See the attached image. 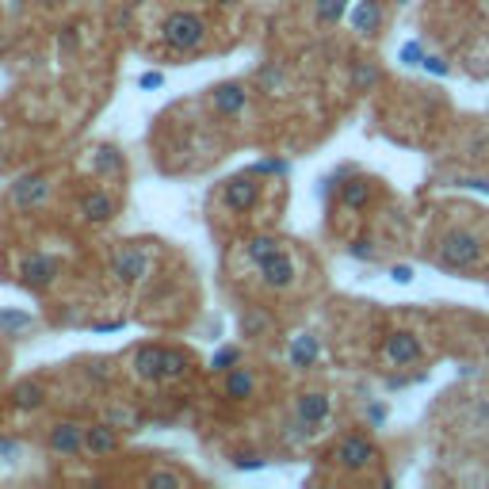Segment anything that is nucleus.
Masks as SVG:
<instances>
[{
    "label": "nucleus",
    "mask_w": 489,
    "mask_h": 489,
    "mask_svg": "<svg viewBox=\"0 0 489 489\" xmlns=\"http://www.w3.org/2000/svg\"><path fill=\"white\" fill-rule=\"evenodd\" d=\"M482 260V238L474 229H462V226H452L440 233L436 241V264L440 268H452V271H466Z\"/></svg>",
    "instance_id": "obj_1"
},
{
    "label": "nucleus",
    "mask_w": 489,
    "mask_h": 489,
    "mask_svg": "<svg viewBox=\"0 0 489 489\" xmlns=\"http://www.w3.org/2000/svg\"><path fill=\"white\" fill-rule=\"evenodd\" d=\"M161 38H165V47H168V50L187 54V50L203 47V38H207V19L196 16V12H173V16L165 19Z\"/></svg>",
    "instance_id": "obj_2"
},
{
    "label": "nucleus",
    "mask_w": 489,
    "mask_h": 489,
    "mask_svg": "<svg viewBox=\"0 0 489 489\" xmlns=\"http://www.w3.org/2000/svg\"><path fill=\"white\" fill-rule=\"evenodd\" d=\"M112 275H115V280H119L122 287L142 283L145 275H150V252H145V249H134V245L115 249V257H112Z\"/></svg>",
    "instance_id": "obj_3"
},
{
    "label": "nucleus",
    "mask_w": 489,
    "mask_h": 489,
    "mask_svg": "<svg viewBox=\"0 0 489 489\" xmlns=\"http://www.w3.org/2000/svg\"><path fill=\"white\" fill-rule=\"evenodd\" d=\"M333 459H336L340 466H348V471H364V466H371V462L378 459V448L371 443V436L352 432V436H345V440L336 443Z\"/></svg>",
    "instance_id": "obj_4"
},
{
    "label": "nucleus",
    "mask_w": 489,
    "mask_h": 489,
    "mask_svg": "<svg viewBox=\"0 0 489 489\" xmlns=\"http://www.w3.org/2000/svg\"><path fill=\"white\" fill-rule=\"evenodd\" d=\"M382 359H387V364H394V367L417 364V359H420V340H417V333L394 329L387 340H382Z\"/></svg>",
    "instance_id": "obj_5"
},
{
    "label": "nucleus",
    "mask_w": 489,
    "mask_h": 489,
    "mask_svg": "<svg viewBox=\"0 0 489 489\" xmlns=\"http://www.w3.org/2000/svg\"><path fill=\"white\" fill-rule=\"evenodd\" d=\"M257 199H260V184L252 176H233L222 187V203L233 210V215H245V210H252V207H257Z\"/></svg>",
    "instance_id": "obj_6"
},
{
    "label": "nucleus",
    "mask_w": 489,
    "mask_h": 489,
    "mask_svg": "<svg viewBox=\"0 0 489 489\" xmlns=\"http://www.w3.org/2000/svg\"><path fill=\"white\" fill-rule=\"evenodd\" d=\"M257 268H260V283H264L268 291H287V287L294 283V260L287 257L283 249H280V252H271V257L260 260Z\"/></svg>",
    "instance_id": "obj_7"
},
{
    "label": "nucleus",
    "mask_w": 489,
    "mask_h": 489,
    "mask_svg": "<svg viewBox=\"0 0 489 489\" xmlns=\"http://www.w3.org/2000/svg\"><path fill=\"white\" fill-rule=\"evenodd\" d=\"M47 448L54 455H77V452H84V424L58 420L54 429H50V436H47Z\"/></svg>",
    "instance_id": "obj_8"
},
{
    "label": "nucleus",
    "mask_w": 489,
    "mask_h": 489,
    "mask_svg": "<svg viewBox=\"0 0 489 489\" xmlns=\"http://www.w3.org/2000/svg\"><path fill=\"white\" fill-rule=\"evenodd\" d=\"M47 196H50V184H47V176L42 173H27V176H19L16 180V187H12V203L16 207H38V203H47Z\"/></svg>",
    "instance_id": "obj_9"
},
{
    "label": "nucleus",
    "mask_w": 489,
    "mask_h": 489,
    "mask_svg": "<svg viewBox=\"0 0 489 489\" xmlns=\"http://www.w3.org/2000/svg\"><path fill=\"white\" fill-rule=\"evenodd\" d=\"M333 413V398L322 394V390H306L299 394V406H294V417H303L306 424H314V429H322V424L329 420Z\"/></svg>",
    "instance_id": "obj_10"
},
{
    "label": "nucleus",
    "mask_w": 489,
    "mask_h": 489,
    "mask_svg": "<svg viewBox=\"0 0 489 489\" xmlns=\"http://www.w3.org/2000/svg\"><path fill=\"white\" fill-rule=\"evenodd\" d=\"M210 103H215L218 115H241L245 103H249V89H245V84H238V80L218 84V89L210 92Z\"/></svg>",
    "instance_id": "obj_11"
},
{
    "label": "nucleus",
    "mask_w": 489,
    "mask_h": 489,
    "mask_svg": "<svg viewBox=\"0 0 489 489\" xmlns=\"http://www.w3.org/2000/svg\"><path fill=\"white\" fill-rule=\"evenodd\" d=\"M8 398H12V406L19 413H31L38 406H47V387H42V378H19L8 390Z\"/></svg>",
    "instance_id": "obj_12"
},
{
    "label": "nucleus",
    "mask_w": 489,
    "mask_h": 489,
    "mask_svg": "<svg viewBox=\"0 0 489 489\" xmlns=\"http://www.w3.org/2000/svg\"><path fill=\"white\" fill-rule=\"evenodd\" d=\"M19 275H24V283H31V287H50L58 275V260L47 257V252H35V257L19 264Z\"/></svg>",
    "instance_id": "obj_13"
},
{
    "label": "nucleus",
    "mask_w": 489,
    "mask_h": 489,
    "mask_svg": "<svg viewBox=\"0 0 489 489\" xmlns=\"http://www.w3.org/2000/svg\"><path fill=\"white\" fill-rule=\"evenodd\" d=\"M80 215H84V222H92V226L112 222L115 218V199L108 196V191H84L80 196Z\"/></svg>",
    "instance_id": "obj_14"
},
{
    "label": "nucleus",
    "mask_w": 489,
    "mask_h": 489,
    "mask_svg": "<svg viewBox=\"0 0 489 489\" xmlns=\"http://www.w3.org/2000/svg\"><path fill=\"white\" fill-rule=\"evenodd\" d=\"M115 448H119L115 424L100 420V424H89V429H84V452H89V455H112Z\"/></svg>",
    "instance_id": "obj_15"
},
{
    "label": "nucleus",
    "mask_w": 489,
    "mask_h": 489,
    "mask_svg": "<svg viewBox=\"0 0 489 489\" xmlns=\"http://www.w3.org/2000/svg\"><path fill=\"white\" fill-rule=\"evenodd\" d=\"M317 356H322V345H317V336H314V333L294 336V340H291V348H287L291 367H299V371H310V367L317 364Z\"/></svg>",
    "instance_id": "obj_16"
},
{
    "label": "nucleus",
    "mask_w": 489,
    "mask_h": 489,
    "mask_svg": "<svg viewBox=\"0 0 489 489\" xmlns=\"http://www.w3.org/2000/svg\"><path fill=\"white\" fill-rule=\"evenodd\" d=\"M371 199H375V184L371 180L352 176V180L340 184V207H345V210H364Z\"/></svg>",
    "instance_id": "obj_17"
},
{
    "label": "nucleus",
    "mask_w": 489,
    "mask_h": 489,
    "mask_svg": "<svg viewBox=\"0 0 489 489\" xmlns=\"http://www.w3.org/2000/svg\"><path fill=\"white\" fill-rule=\"evenodd\" d=\"M222 390H226L229 401H249L252 394H257V375H252L249 367H229Z\"/></svg>",
    "instance_id": "obj_18"
},
{
    "label": "nucleus",
    "mask_w": 489,
    "mask_h": 489,
    "mask_svg": "<svg viewBox=\"0 0 489 489\" xmlns=\"http://www.w3.org/2000/svg\"><path fill=\"white\" fill-rule=\"evenodd\" d=\"M378 27H382V5L378 0H359V5H352V31L375 35Z\"/></svg>",
    "instance_id": "obj_19"
},
{
    "label": "nucleus",
    "mask_w": 489,
    "mask_h": 489,
    "mask_svg": "<svg viewBox=\"0 0 489 489\" xmlns=\"http://www.w3.org/2000/svg\"><path fill=\"white\" fill-rule=\"evenodd\" d=\"M131 364H134V375L145 378V382H157V367H161V345H142L134 356H131Z\"/></svg>",
    "instance_id": "obj_20"
},
{
    "label": "nucleus",
    "mask_w": 489,
    "mask_h": 489,
    "mask_svg": "<svg viewBox=\"0 0 489 489\" xmlns=\"http://www.w3.org/2000/svg\"><path fill=\"white\" fill-rule=\"evenodd\" d=\"M187 356L180 348H161V367H157V382H176L187 375Z\"/></svg>",
    "instance_id": "obj_21"
},
{
    "label": "nucleus",
    "mask_w": 489,
    "mask_h": 489,
    "mask_svg": "<svg viewBox=\"0 0 489 489\" xmlns=\"http://www.w3.org/2000/svg\"><path fill=\"white\" fill-rule=\"evenodd\" d=\"M378 84V69L371 66V61H356L352 66V89L356 92H371Z\"/></svg>",
    "instance_id": "obj_22"
},
{
    "label": "nucleus",
    "mask_w": 489,
    "mask_h": 489,
    "mask_svg": "<svg viewBox=\"0 0 489 489\" xmlns=\"http://www.w3.org/2000/svg\"><path fill=\"white\" fill-rule=\"evenodd\" d=\"M314 12H317V24H322V27H333L336 19L348 12V0H317Z\"/></svg>",
    "instance_id": "obj_23"
},
{
    "label": "nucleus",
    "mask_w": 489,
    "mask_h": 489,
    "mask_svg": "<svg viewBox=\"0 0 489 489\" xmlns=\"http://www.w3.org/2000/svg\"><path fill=\"white\" fill-rule=\"evenodd\" d=\"M280 249H283V245L275 241V238H268V233H264V238H252L245 252H249V260H252V264H260V260H268L271 252H280Z\"/></svg>",
    "instance_id": "obj_24"
},
{
    "label": "nucleus",
    "mask_w": 489,
    "mask_h": 489,
    "mask_svg": "<svg viewBox=\"0 0 489 489\" xmlns=\"http://www.w3.org/2000/svg\"><path fill=\"white\" fill-rule=\"evenodd\" d=\"M96 173L119 176V173H122V157H119V150H112V145H103V150H96Z\"/></svg>",
    "instance_id": "obj_25"
},
{
    "label": "nucleus",
    "mask_w": 489,
    "mask_h": 489,
    "mask_svg": "<svg viewBox=\"0 0 489 489\" xmlns=\"http://www.w3.org/2000/svg\"><path fill=\"white\" fill-rule=\"evenodd\" d=\"M268 329H271V317L260 314V310H249V314L241 317V333H245V336H257V333H268Z\"/></svg>",
    "instance_id": "obj_26"
},
{
    "label": "nucleus",
    "mask_w": 489,
    "mask_h": 489,
    "mask_svg": "<svg viewBox=\"0 0 489 489\" xmlns=\"http://www.w3.org/2000/svg\"><path fill=\"white\" fill-rule=\"evenodd\" d=\"M145 485L150 489H176V485H184V478L173 474V471H154V474H145Z\"/></svg>",
    "instance_id": "obj_27"
},
{
    "label": "nucleus",
    "mask_w": 489,
    "mask_h": 489,
    "mask_svg": "<svg viewBox=\"0 0 489 489\" xmlns=\"http://www.w3.org/2000/svg\"><path fill=\"white\" fill-rule=\"evenodd\" d=\"M27 325H31V314L0 310V329H8V333H19V329H27Z\"/></svg>",
    "instance_id": "obj_28"
},
{
    "label": "nucleus",
    "mask_w": 489,
    "mask_h": 489,
    "mask_svg": "<svg viewBox=\"0 0 489 489\" xmlns=\"http://www.w3.org/2000/svg\"><path fill=\"white\" fill-rule=\"evenodd\" d=\"M233 364H238V348H218L210 359V371H229Z\"/></svg>",
    "instance_id": "obj_29"
},
{
    "label": "nucleus",
    "mask_w": 489,
    "mask_h": 489,
    "mask_svg": "<svg viewBox=\"0 0 489 489\" xmlns=\"http://www.w3.org/2000/svg\"><path fill=\"white\" fill-rule=\"evenodd\" d=\"M287 168H291L287 161H275V157H271V161H257V165H252V173H260V176H280V173H287Z\"/></svg>",
    "instance_id": "obj_30"
},
{
    "label": "nucleus",
    "mask_w": 489,
    "mask_h": 489,
    "mask_svg": "<svg viewBox=\"0 0 489 489\" xmlns=\"http://www.w3.org/2000/svg\"><path fill=\"white\" fill-rule=\"evenodd\" d=\"M348 257H356V260H375V245H371L367 238H359V241L348 245Z\"/></svg>",
    "instance_id": "obj_31"
},
{
    "label": "nucleus",
    "mask_w": 489,
    "mask_h": 489,
    "mask_svg": "<svg viewBox=\"0 0 489 489\" xmlns=\"http://www.w3.org/2000/svg\"><path fill=\"white\" fill-rule=\"evenodd\" d=\"M401 61H406V66H420V61H424L420 42H406V47H401Z\"/></svg>",
    "instance_id": "obj_32"
},
{
    "label": "nucleus",
    "mask_w": 489,
    "mask_h": 489,
    "mask_svg": "<svg viewBox=\"0 0 489 489\" xmlns=\"http://www.w3.org/2000/svg\"><path fill=\"white\" fill-rule=\"evenodd\" d=\"M420 69H429L432 77H443V73H448V61H443V58H436V54H424Z\"/></svg>",
    "instance_id": "obj_33"
},
{
    "label": "nucleus",
    "mask_w": 489,
    "mask_h": 489,
    "mask_svg": "<svg viewBox=\"0 0 489 489\" xmlns=\"http://www.w3.org/2000/svg\"><path fill=\"white\" fill-rule=\"evenodd\" d=\"M260 80L268 84V89H271V92H280V89H283V73H280V69H275V66H268V69L260 73Z\"/></svg>",
    "instance_id": "obj_34"
},
{
    "label": "nucleus",
    "mask_w": 489,
    "mask_h": 489,
    "mask_svg": "<svg viewBox=\"0 0 489 489\" xmlns=\"http://www.w3.org/2000/svg\"><path fill=\"white\" fill-rule=\"evenodd\" d=\"M161 84H165V77H161V73H142V77H138V89H145V92L161 89Z\"/></svg>",
    "instance_id": "obj_35"
},
{
    "label": "nucleus",
    "mask_w": 489,
    "mask_h": 489,
    "mask_svg": "<svg viewBox=\"0 0 489 489\" xmlns=\"http://www.w3.org/2000/svg\"><path fill=\"white\" fill-rule=\"evenodd\" d=\"M390 280H394V283H413V268H409V264H394V268H390Z\"/></svg>",
    "instance_id": "obj_36"
},
{
    "label": "nucleus",
    "mask_w": 489,
    "mask_h": 489,
    "mask_svg": "<svg viewBox=\"0 0 489 489\" xmlns=\"http://www.w3.org/2000/svg\"><path fill=\"white\" fill-rule=\"evenodd\" d=\"M19 455V440H0V459Z\"/></svg>",
    "instance_id": "obj_37"
},
{
    "label": "nucleus",
    "mask_w": 489,
    "mask_h": 489,
    "mask_svg": "<svg viewBox=\"0 0 489 489\" xmlns=\"http://www.w3.org/2000/svg\"><path fill=\"white\" fill-rule=\"evenodd\" d=\"M367 420H371V424H382V420H387V406H371V409H367Z\"/></svg>",
    "instance_id": "obj_38"
},
{
    "label": "nucleus",
    "mask_w": 489,
    "mask_h": 489,
    "mask_svg": "<svg viewBox=\"0 0 489 489\" xmlns=\"http://www.w3.org/2000/svg\"><path fill=\"white\" fill-rule=\"evenodd\" d=\"M238 466L241 471H252V466H260V459L257 455H238Z\"/></svg>",
    "instance_id": "obj_39"
},
{
    "label": "nucleus",
    "mask_w": 489,
    "mask_h": 489,
    "mask_svg": "<svg viewBox=\"0 0 489 489\" xmlns=\"http://www.w3.org/2000/svg\"><path fill=\"white\" fill-rule=\"evenodd\" d=\"M61 47H66V50H73V47H77V35H73V27H66V31H61Z\"/></svg>",
    "instance_id": "obj_40"
},
{
    "label": "nucleus",
    "mask_w": 489,
    "mask_h": 489,
    "mask_svg": "<svg viewBox=\"0 0 489 489\" xmlns=\"http://www.w3.org/2000/svg\"><path fill=\"white\" fill-rule=\"evenodd\" d=\"M35 5H61V0H35Z\"/></svg>",
    "instance_id": "obj_41"
},
{
    "label": "nucleus",
    "mask_w": 489,
    "mask_h": 489,
    "mask_svg": "<svg viewBox=\"0 0 489 489\" xmlns=\"http://www.w3.org/2000/svg\"><path fill=\"white\" fill-rule=\"evenodd\" d=\"M0 54H5V35H0Z\"/></svg>",
    "instance_id": "obj_42"
},
{
    "label": "nucleus",
    "mask_w": 489,
    "mask_h": 489,
    "mask_svg": "<svg viewBox=\"0 0 489 489\" xmlns=\"http://www.w3.org/2000/svg\"><path fill=\"white\" fill-rule=\"evenodd\" d=\"M215 5H233V0H215Z\"/></svg>",
    "instance_id": "obj_43"
},
{
    "label": "nucleus",
    "mask_w": 489,
    "mask_h": 489,
    "mask_svg": "<svg viewBox=\"0 0 489 489\" xmlns=\"http://www.w3.org/2000/svg\"><path fill=\"white\" fill-rule=\"evenodd\" d=\"M398 5H406V0H398Z\"/></svg>",
    "instance_id": "obj_44"
}]
</instances>
